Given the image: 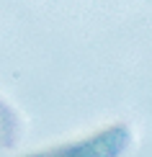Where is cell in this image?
Listing matches in <instances>:
<instances>
[{"mask_svg":"<svg viewBox=\"0 0 152 157\" xmlns=\"http://www.w3.org/2000/svg\"><path fill=\"white\" fill-rule=\"evenodd\" d=\"M131 139L129 129L124 124H114L108 129H101L93 136H85L80 142H72V144H62L47 152H39L31 157H119L127 149Z\"/></svg>","mask_w":152,"mask_h":157,"instance_id":"cell-1","label":"cell"},{"mask_svg":"<svg viewBox=\"0 0 152 157\" xmlns=\"http://www.w3.org/2000/svg\"><path fill=\"white\" fill-rule=\"evenodd\" d=\"M18 129H21L18 116L13 113V108H10L5 101H0V144H3V147L16 144V139H18Z\"/></svg>","mask_w":152,"mask_h":157,"instance_id":"cell-2","label":"cell"}]
</instances>
